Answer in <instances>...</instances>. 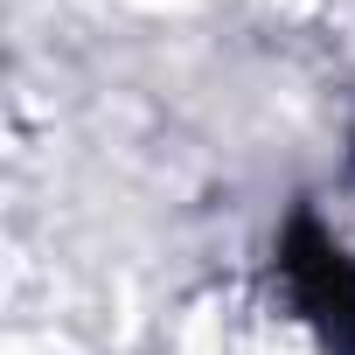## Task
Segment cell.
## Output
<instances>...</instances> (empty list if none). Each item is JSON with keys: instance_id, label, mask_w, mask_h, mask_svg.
I'll return each mask as SVG.
<instances>
[{"instance_id": "1", "label": "cell", "mask_w": 355, "mask_h": 355, "mask_svg": "<svg viewBox=\"0 0 355 355\" xmlns=\"http://www.w3.org/2000/svg\"><path fill=\"white\" fill-rule=\"evenodd\" d=\"M286 279H293V300H300L341 348H355V272L341 265V251L320 244L313 230H293V244H286Z\"/></svg>"}]
</instances>
